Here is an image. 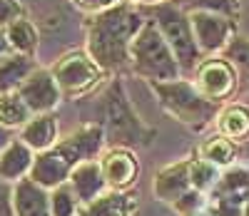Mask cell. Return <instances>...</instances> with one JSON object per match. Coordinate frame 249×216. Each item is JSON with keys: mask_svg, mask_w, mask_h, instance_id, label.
<instances>
[{"mask_svg": "<svg viewBox=\"0 0 249 216\" xmlns=\"http://www.w3.org/2000/svg\"><path fill=\"white\" fill-rule=\"evenodd\" d=\"M195 3V10H210V13H219L224 17L234 20L242 10L239 0H192Z\"/></svg>", "mask_w": 249, "mask_h": 216, "instance_id": "obj_25", "label": "cell"}, {"mask_svg": "<svg viewBox=\"0 0 249 216\" xmlns=\"http://www.w3.org/2000/svg\"><path fill=\"white\" fill-rule=\"evenodd\" d=\"M237 154V147L232 139H227L222 134H214L210 137L204 144H202V157L204 162H210L212 166H227Z\"/></svg>", "mask_w": 249, "mask_h": 216, "instance_id": "obj_23", "label": "cell"}, {"mask_svg": "<svg viewBox=\"0 0 249 216\" xmlns=\"http://www.w3.org/2000/svg\"><path fill=\"white\" fill-rule=\"evenodd\" d=\"M33 149L23 139H13L0 154V179H23L33 169Z\"/></svg>", "mask_w": 249, "mask_h": 216, "instance_id": "obj_17", "label": "cell"}, {"mask_svg": "<svg viewBox=\"0 0 249 216\" xmlns=\"http://www.w3.org/2000/svg\"><path fill=\"white\" fill-rule=\"evenodd\" d=\"M214 179V166L210 162H192L190 164V182L195 189H207Z\"/></svg>", "mask_w": 249, "mask_h": 216, "instance_id": "obj_26", "label": "cell"}, {"mask_svg": "<svg viewBox=\"0 0 249 216\" xmlns=\"http://www.w3.org/2000/svg\"><path fill=\"white\" fill-rule=\"evenodd\" d=\"M122 3H127V0H72V5L88 10V13H102V10H110Z\"/></svg>", "mask_w": 249, "mask_h": 216, "instance_id": "obj_28", "label": "cell"}, {"mask_svg": "<svg viewBox=\"0 0 249 216\" xmlns=\"http://www.w3.org/2000/svg\"><path fill=\"white\" fill-rule=\"evenodd\" d=\"M50 72H53V77H55L62 95L65 97H77V95H85L88 90H92L95 84L100 82V77H102L105 70H102L88 52L75 50V52L62 55L53 65Z\"/></svg>", "mask_w": 249, "mask_h": 216, "instance_id": "obj_7", "label": "cell"}, {"mask_svg": "<svg viewBox=\"0 0 249 216\" xmlns=\"http://www.w3.org/2000/svg\"><path fill=\"white\" fill-rule=\"evenodd\" d=\"M135 3H164V0H135Z\"/></svg>", "mask_w": 249, "mask_h": 216, "instance_id": "obj_32", "label": "cell"}, {"mask_svg": "<svg viewBox=\"0 0 249 216\" xmlns=\"http://www.w3.org/2000/svg\"><path fill=\"white\" fill-rule=\"evenodd\" d=\"M102 112H105V137L115 147H137V144H150L155 137V129H150L140 119V115L132 110L127 100L122 82H112L105 102H102Z\"/></svg>", "mask_w": 249, "mask_h": 216, "instance_id": "obj_5", "label": "cell"}, {"mask_svg": "<svg viewBox=\"0 0 249 216\" xmlns=\"http://www.w3.org/2000/svg\"><path fill=\"white\" fill-rule=\"evenodd\" d=\"M130 65H132V72L144 77L147 82H170L177 80L182 72L172 48L167 45V40L162 37V33L157 30L152 20H147L132 40Z\"/></svg>", "mask_w": 249, "mask_h": 216, "instance_id": "obj_3", "label": "cell"}, {"mask_svg": "<svg viewBox=\"0 0 249 216\" xmlns=\"http://www.w3.org/2000/svg\"><path fill=\"white\" fill-rule=\"evenodd\" d=\"M197 90L212 102H219L224 97H230L237 87V72L224 57H212L199 62L197 67V77H195Z\"/></svg>", "mask_w": 249, "mask_h": 216, "instance_id": "obj_9", "label": "cell"}, {"mask_svg": "<svg viewBox=\"0 0 249 216\" xmlns=\"http://www.w3.org/2000/svg\"><path fill=\"white\" fill-rule=\"evenodd\" d=\"M10 142H13V132H10L8 127H3V124H0V154L5 152V147H8Z\"/></svg>", "mask_w": 249, "mask_h": 216, "instance_id": "obj_30", "label": "cell"}, {"mask_svg": "<svg viewBox=\"0 0 249 216\" xmlns=\"http://www.w3.org/2000/svg\"><path fill=\"white\" fill-rule=\"evenodd\" d=\"M190 164L192 162H179V164H172L167 166L164 171L155 177V194L164 201H172V204H182L184 199H192L190 194Z\"/></svg>", "mask_w": 249, "mask_h": 216, "instance_id": "obj_12", "label": "cell"}, {"mask_svg": "<svg viewBox=\"0 0 249 216\" xmlns=\"http://www.w3.org/2000/svg\"><path fill=\"white\" fill-rule=\"evenodd\" d=\"M18 95L25 100V104L30 107L33 115H48L50 110H55V104L62 97L50 70H35L23 84H20Z\"/></svg>", "mask_w": 249, "mask_h": 216, "instance_id": "obj_10", "label": "cell"}, {"mask_svg": "<svg viewBox=\"0 0 249 216\" xmlns=\"http://www.w3.org/2000/svg\"><path fill=\"white\" fill-rule=\"evenodd\" d=\"M0 216H15V209H13V189L5 184V179H0Z\"/></svg>", "mask_w": 249, "mask_h": 216, "instance_id": "obj_29", "label": "cell"}, {"mask_svg": "<svg viewBox=\"0 0 249 216\" xmlns=\"http://www.w3.org/2000/svg\"><path fill=\"white\" fill-rule=\"evenodd\" d=\"M102 142H105V132L100 127L88 124V127L77 129V132L68 134L65 139H60L55 147L40 152V157H35L33 169H30V179L43 189L60 186L62 182L70 179L72 169L77 164L95 159Z\"/></svg>", "mask_w": 249, "mask_h": 216, "instance_id": "obj_2", "label": "cell"}, {"mask_svg": "<svg viewBox=\"0 0 249 216\" xmlns=\"http://www.w3.org/2000/svg\"><path fill=\"white\" fill-rule=\"evenodd\" d=\"M10 42H8V37H5V30H0V60L3 57H8L10 55Z\"/></svg>", "mask_w": 249, "mask_h": 216, "instance_id": "obj_31", "label": "cell"}, {"mask_svg": "<svg viewBox=\"0 0 249 216\" xmlns=\"http://www.w3.org/2000/svg\"><path fill=\"white\" fill-rule=\"evenodd\" d=\"M219 134L232 139V142H247L249 139V107L244 104H232L219 112L217 117Z\"/></svg>", "mask_w": 249, "mask_h": 216, "instance_id": "obj_18", "label": "cell"}, {"mask_svg": "<svg viewBox=\"0 0 249 216\" xmlns=\"http://www.w3.org/2000/svg\"><path fill=\"white\" fill-rule=\"evenodd\" d=\"M224 60L234 67L237 80H242L244 84H249V37L244 35H234L230 40V45L222 50Z\"/></svg>", "mask_w": 249, "mask_h": 216, "instance_id": "obj_22", "label": "cell"}, {"mask_svg": "<svg viewBox=\"0 0 249 216\" xmlns=\"http://www.w3.org/2000/svg\"><path fill=\"white\" fill-rule=\"evenodd\" d=\"M105 177H102V166L90 159V162H82L72 169V174H70V186L75 191V197L80 201H95L100 197V191L105 189Z\"/></svg>", "mask_w": 249, "mask_h": 216, "instance_id": "obj_14", "label": "cell"}, {"mask_svg": "<svg viewBox=\"0 0 249 216\" xmlns=\"http://www.w3.org/2000/svg\"><path fill=\"white\" fill-rule=\"evenodd\" d=\"M152 92L157 95L160 104L167 110L175 119L190 124L195 129L207 127L219 112V102L207 100L195 82L187 80H170V82H150Z\"/></svg>", "mask_w": 249, "mask_h": 216, "instance_id": "obj_4", "label": "cell"}, {"mask_svg": "<svg viewBox=\"0 0 249 216\" xmlns=\"http://www.w3.org/2000/svg\"><path fill=\"white\" fill-rule=\"evenodd\" d=\"M5 37L10 42L13 52H20V55H28L33 57L35 50H37V30L30 20L25 17H18L5 28Z\"/></svg>", "mask_w": 249, "mask_h": 216, "instance_id": "obj_19", "label": "cell"}, {"mask_svg": "<svg viewBox=\"0 0 249 216\" xmlns=\"http://www.w3.org/2000/svg\"><path fill=\"white\" fill-rule=\"evenodd\" d=\"M75 209H77V197H75L72 186H65V184L55 186L53 194H50V211H53V216H72Z\"/></svg>", "mask_w": 249, "mask_h": 216, "instance_id": "obj_24", "label": "cell"}, {"mask_svg": "<svg viewBox=\"0 0 249 216\" xmlns=\"http://www.w3.org/2000/svg\"><path fill=\"white\" fill-rule=\"evenodd\" d=\"M35 60L20 52H10L8 57L0 60V95L5 92H18L33 72H35Z\"/></svg>", "mask_w": 249, "mask_h": 216, "instance_id": "obj_15", "label": "cell"}, {"mask_svg": "<svg viewBox=\"0 0 249 216\" xmlns=\"http://www.w3.org/2000/svg\"><path fill=\"white\" fill-rule=\"evenodd\" d=\"M144 23L142 13L127 3L97 13L88 23V55L105 72L124 67L130 62L132 40Z\"/></svg>", "mask_w": 249, "mask_h": 216, "instance_id": "obj_1", "label": "cell"}, {"mask_svg": "<svg viewBox=\"0 0 249 216\" xmlns=\"http://www.w3.org/2000/svg\"><path fill=\"white\" fill-rule=\"evenodd\" d=\"M33 112L25 104V100L18 92H5L0 95V124L13 129V127H25L30 122Z\"/></svg>", "mask_w": 249, "mask_h": 216, "instance_id": "obj_20", "label": "cell"}, {"mask_svg": "<svg viewBox=\"0 0 249 216\" xmlns=\"http://www.w3.org/2000/svg\"><path fill=\"white\" fill-rule=\"evenodd\" d=\"M102 177L112 189H124L130 186L140 171V164L135 159V154L124 147H115L102 157Z\"/></svg>", "mask_w": 249, "mask_h": 216, "instance_id": "obj_11", "label": "cell"}, {"mask_svg": "<svg viewBox=\"0 0 249 216\" xmlns=\"http://www.w3.org/2000/svg\"><path fill=\"white\" fill-rule=\"evenodd\" d=\"M18 17H23V5H20V0H0V30H5Z\"/></svg>", "mask_w": 249, "mask_h": 216, "instance_id": "obj_27", "label": "cell"}, {"mask_svg": "<svg viewBox=\"0 0 249 216\" xmlns=\"http://www.w3.org/2000/svg\"><path fill=\"white\" fill-rule=\"evenodd\" d=\"M244 216H249V201H247V211H244Z\"/></svg>", "mask_w": 249, "mask_h": 216, "instance_id": "obj_33", "label": "cell"}, {"mask_svg": "<svg viewBox=\"0 0 249 216\" xmlns=\"http://www.w3.org/2000/svg\"><path fill=\"white\" fill-rule=\"evenodd\" d=\"M192 23V33L195 40L204 55H214L222 52L230 40L234 37V20L224 17L219 13H210V10H192L187 13Z\"/></svg>", "mask_w": 249, "mask_h": 216, "instance_id": "obj_8", "label": "cell"}, {"mask_svg": "<svg viewBox=\"0 0 249 216\" xmlns=\"http://www.w3.org/2000/svg\"><path fill=\"white\" fill-rule=\"evenodd\" d=\"M132 197H120V194H107V197H97L88 204L82 216H130L135 211Z\"/></svg>", "mask_w": 249, "mask_h": 216, "instance_id": "obj_21", "label": "cell"}, {"mask_svg": "<svg viewBox=\"0 0 249 216\" xmlns=\"http://www.w3.org/2000/svg\"><path fill=\"white\" fill-rule=\"evenodd\" d=\"M13 209L15 216H53L50 197L45 189L33 179H20L13 189Z\"/></svg>", "mask_w": 249, "mask_h": 216, "instance_id": "obj_13", "label": "cell"}, {"mask_svg": "<svg viewBox=\"0 0 249 216\" xmlns=\"http://www.w3.org/2000/svg\"><path fill=\"white\" fill-rule=\"evenodd\" d=\"M30 149L35 152H45V149L55 147L57 144V122L55 117L48 112V115H33L30 122L23 127V134H20Z\"/></svg>", "mask_w": 249, "mask_h": 216, "instance_id": "obj_16", "label": "cell"}, {"mask_svg": "<svg viewBox=\"0 0 249 216\" xmlns=\"http://www.w3.org/2000/svg\"><path fill=\"white\" fill-rule=\"evenodd\" d=\"M150 17H152V23L157 25V30L162 33V37L167 40V45L172 48L179 67L182 70L199 67L202 50H199L197 40H195L190 15L182 13L172 3H157V8L150 13Z\"/></svg>", "mask_w": 249, "mask_h": 216, "instance_id": "obj_6", "label": "cell"}]
</instances>
